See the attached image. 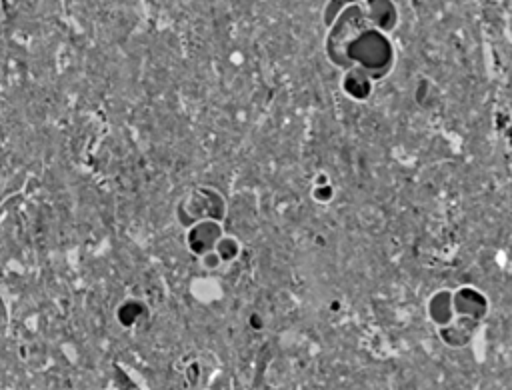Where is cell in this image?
<instances>
[{
    "label": "cell",
    "mask_w": 512,
    "mask_h": 390,
    "mask_svg": "<svg viewBox=\"0 0 512 390\" xmlns=\"http://www.w3.org/2000/svg\"><path fill=\"white\" fill-rule=\"evenodd\" d=\"M328 50L334 64L362 70L374 82L384 78L394 64V50L384 30L376 28L358 4L348 6L334 24Z\"/></svg>",
    "instance_id": "cell-1"
},
{
    "label": "cell",
    "mask_w": 512,
    "mask_h": 390,
    "mask_svg": "<svg viewBox=\"0 0 512 390\" xmlns=\"http://www.w3.org/2000/svg\"><path fill=\"white\" fill-rule=\"evenodd\" d=\"M454 296V316H464L476 322H482L488 312L486 296L474 286H462L452 290Z\"/></svg>",
    "instance_id": "cell-2"
},
{
    "label": "cell",
    "mask_w": 512,
    "mask_h": 390,
    "mask_svg": "<svg viewBox=\"0 0 512 390\" xmlns=\"http://www.w3.org/2000/svg\"><path fill=\"white\" fill-rule=\"evenodd\" d=\"M428 316L430 320L442 328L454 320V296L452 290H438L428 300Z\"/></svg>",
    "instance_id": "cell-3"
}]
</instances>
